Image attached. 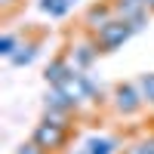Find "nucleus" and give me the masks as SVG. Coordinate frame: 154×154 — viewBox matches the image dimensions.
<instances>
[{"label": "nucleus", "instance_id": "15", "mask_svg": "<svg viewBox=\"0 0 154 154\" xmlns=\"http://www.w3.org/2000/svg\"><path fill=\"white\" fill-rule=\"evenodd\" d=\"M16 154H49V151H43V148L37 145V142H28V145H22Z\"/></svg>", "mask_w": 154, "mask_h": 154}, {"label": "nucleus", "instance_id": "18", "mask_svg": "<svg viewBox=\"0 0 154 154\" xmlns=\"http://www.w3.org/2000/svg\"><path fill=\"white\" fill-rule=\"evenodd\" d=\"M68 3H71V6H74V3H77V0H68Z\"/></svg>", "mask_w": 154, "mask_h": 154}, {"label": "nucleus", "instance_id": "9", "mask_svg": "<svg viewBox=\"0 0 154 154\" xmlns=\"http://www.w3.org/2000/svg\"><path fill=\"white\" fill-rule=\"evenodd\" d=\"M46 111H53V114H65V117H71V114L77 111V105L62 93V89H53V93L46 96Z\"/></svg>", "mask_w": 154, "mask_h": 154}, {"label": "nucleus", "instance_id": "17", "mask_svg": "<svg viewBox=\"0 0 154 154\" xmlns=\"http://www.w3.org/2000/svg\"><path fill=\"white\" fill-rule=\"evenodd\" d=\"M0 3H6V6H9V3H16V0H0Z\"/></svg>", "mask_w": 154, "mask_h": 154}, {"label": "nucleus", "instance_id": "2", "mask_svg": "<svg viewBox=\"0 0 154 154\" xmlns=\"http://www.w3.org/2000/svg\"><path fill=\"white\" fill-rule=\"evenodd\" d=\"M130 34H136L130 22H123V19H111L105 28L96 31L93 40H96V46H99V53H114V49H120L126 40H130Z\"/></svg>", "mask_w": 154, "mask_h": 154}, {"label": "nucleus", "instance_id": "6", "mask_svg": "<svg viewBox=\"0 0 154 154\" xmlns=\"http://www.w3.org/2000/svg\"><path fill=\"white\" fill-rule=\"evenodd\" d=\"M96 56H99L96 40H80V43L71 49V65H74V71H86L96 62Z\"/></svg>", "mask_w": 154, "mask_h": 154}, {"label": "nucleus", "instance_id": "12", "mask_svg": "<svg viewBox=\"0 0 154 154\" xmlns=\"http://www.w3.org/2000/svg\"><path fill=\"white\" fill-rule=\"evenodd\" d=\"M136 86H139V93H142L145 105H154V74H142L136 80Z\"/></svg>", "mask_w": 154, "mask_h": 154}, {"label": "nucleus", "instance_id": "16", "mask_svg": "<svg viewBox=\"0 0 154 154\" xmlns=\"http://www.w3.org/2000/svg\"><path fill=\"white\" fill-rule=\"evenodd\" d=\"M148 9H151V12H154V0H148Z\"/></svg>", "mask_w": 154, "mask_h": 154}, {"label": "nucleus", "instance_id": "7", "mask_svg": "<svg viewBox=\"0 0 154 154\" xmlns=\"http://www.w3.org/2000/svg\"><path fill=\"white\" fill-rule=\"evenodd\" d=\"M71 71H74L71 59H53V62H49V65H46L43 77H46V83H49V86L56 89V86H62V83H65L68 77H71Z\"/></svg>", "mask_w": 154, "mask_h": 154}, {"label": "nucleus", "instance_id": "8", "mask_svg": "<svg viewBox=\"0 0 154 154\" xmlns=\"http://www.w3.org/2000/svg\"><path fill=\"white\" fill-rule=\"evenodd\" d=\"M111 19H117V16H114V6H111V3H96V6L86 9V19H83V22H86L93 31H99V28H105Z\"/></svg>", "mask_w": 154, "mask_h": 154}, {"label": "nucleus", "instance_id": "11", "mask_svg": "<svg viewBox=\"0 0 154 154\" xmlns=\"http://www.w3.org/2000/svg\"><path fill=\"white\" fill-rule=\"evenodd\" d=\"M34 56H37V40H34V43H19L16 56H12L9 62H12V65H31Z\"/></svg>", "mask_w": 154, "mask_h": 154}, {"label": "nucleus", "instance_id": "3", "mask_svg": "<svg viewBox=\"0 0 154 154\" xmlns=\"http://www.w3.org/2000/svg\"><path fill=\"white\" fill-rule=\"evenodd\" d=\"M56 89H62V93H65L71 102L77 108L80 105H86V102H96V96H99V89H96V83L89 80V77L83 74V71H71V77L62 86H56Z\"/></svg>", "mask_w": 154, "mask_h": 154}, {"label": "nucleus", "instance_id": "1", "mask_svg": "<svg viewBox=\"0 0 154 154\" xmlns=\"http://www.w3.org/2000/svg\"><path fill=\"white\" fill-rule=\"evenodd\" d=\"M68 139H71V126L68 123H59V120H49L43 117L40 123L34 126V133H31V142H37L43 151H62L68 145Z\"/></svg>", "mask_w": 154, "mask_h": 154}, {"label": "nucleus", "instance_id": "14", "mask_svg": "<svg viewBox=\"0 0 154 154\" xmlns=\"http://www.w3.org/2000/svg\"><path fill=\"white\" fill-rule=\"evenodd\" d=\"M16 49H19V37H16V34H3V37H0V56L12 59V56H16Z\"/></svg>", "mask_w": 154, "mask_h": 154}, {"label": "nucleus", "instance_id": "13", "mask_svg": "<svg viewBox=\"0 0 154 154\" xmlns=\"http://www.w3.org/2000/svg\"><path fill=\"white\" fill-rule=\"evenodd\" d=\"M111 151H114L111 139H89L86 148H83V154H111Z\"/></svg>", "mask_w": 154, "mask_h": 154}, {"label": "nucleus", "instance_id": "5", "mask_svg": "<svg viewBox=\"0 0 154 154\" xmlns=\"http://www.w3.org/2000/svg\"><path fill=\"white\" fill-rule=\"evenodd\" d=\"M111 6H114V16L123 22H136L148 16V0H111Z\"/></svg>", "mask_w": 154, "mask_h": 154}, {"label": "nucleus", "instance_id": "10", "mask_svg": "<svg viewBox=\"0 0 154 154\" xmlns=\"http://www.w3.org/2000/svg\"><path fill=\"white\" fill-rule=\"evenodd\" d=\"M40 9L46 12L49 19H62V16H68L71 3H68V0H40Z\"/></svg>", "mask_w": 154, "mask_h": 154}, {"label": "nucleus", "instance_id": "4", "mask_svg": "<svg viewBox=\"0 0 154 154\" xmlns=\"http://www.w3.org/2000/svg\"><path fill=\"white\" fill-rule=\"evenodd\" d=\"M111 99H114V111L123 114V117H133V114L142 111V105H145V99H142V93H139L136 83H117L114 93H111Z\"/></svg>", "mask_w": 154, "mask_h": 154}]
</instances>
